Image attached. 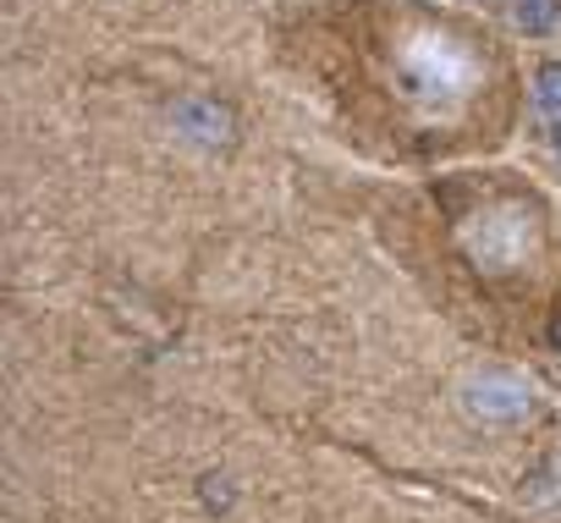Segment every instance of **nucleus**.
<instances>
[{
    "mask_svg": "<svg viewBox=\"0 0 561 523\" xmlns=\"http://www.w3.org/2000/svg\"><path fill=\"white\" fill-rule=\"evenodd\" d=\"M171 127H176L187 144H198V149H226V144H231V133H237L231 111H226V105H215V100H204V94L176 100V105H171Z\"/></svg>",
    "mask_w": 561,
    "mask_h": 523,
    "instance_id": "1",
    "label": "nucleus"
},
{
    "mask_svg": "<svg viewBox=\"0 0 561 523\" xmlns=\"http://www.w3.org/2000/svg\"><path fill=\"white\" fill-rule=\"evenodd\" d=\"M468 408L484 419H517L528 408V386H517L506 375H484L479 386H468Z\"/></svg>",
    "mask_w": 561,
    "mask_h": 523,
    "instance_id": "2",
    "label": "nucleus"
},
{
    "mask_svg": "<svg viewBox=\"0 0 561 523\" xmlns=\"http://www.w3.org/2000/svg\"><path fill=\"white\" fill-rule=\"evenodd\" d=\"M556 18H561V0H517V7H512V23L523 34H550Z\"/></svg>",
    "mask_w": 561,
    "mask_h": 523,
    "instance_id": "3",
    "label": "nucleus"
},
{
    "mask_svg": "<svg viewBox=\"0 0 561 523\" xmlns=\"http://www.w3.org/2000/svg\"><path fill=\"white\" fill-rule=\"evenodd\" d=\"M534 105H539L550 122L561 116V61H550V67L534 72Z\"/></svg>",
    "mask_w": 561,
    "mask_h": 523,
    "instance_id": "4",
    "label": "nucleus"
},
{
    "mask_svg": "<svg viewBox=\"0 0 561 523\" xmlns=\"http://www.w3.org/2000/svg\"><path fill=\"white\" fill-rule=\"evenodd\" d=\"M204 507H231V490H226V479H204Z\"/></svg>",
    "mask_w": 561,
    "mask_h": 523,
    "instance_id": "5",
    "label": "nucleus"
},
{
    "mask_svg": "<svg viewBox=\"0 0 561 523\" xmlns=\"http://www.w3.org/2000/svg\"><path fill=\"white\" fill-rule=\"evenodd\" d=\"M556 149H561V116H556Z\"/></svg>",
    "mask_w": 561,
    "mask_h": 523,
    "instance_id": "6",
    "label": "nucleus"
},
{
    "mask_svg": "<svg viewBox=\"0 0 561 523\" xmlns=\"http://www.w3.org/2000/svg\"><path fill=\"white\" fill-rule=\"evenodd\" d=\"M556 337H561V331H556Z\"/></svg>",
    "mask_w": 561,
    "mask_h": 523,
    "instance_id": "7",
    "label": "nucleus"
}]
</instances>
